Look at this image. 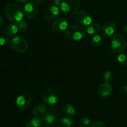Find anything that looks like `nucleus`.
Masks as SVG:
<instances>
[{
    "instance_id": "nucleus-1",
    "label": "nucleus",
    "mask_w": 127,
    "mask_h": 127,
    "mask_svg": "<svg viewBox=\"0 0 127 127\" xmlns=\"http://www.w3.org/2000/svg\"><path fill=\"white\" fill-rule=\"evenodd\" d=\"M4 14L11 22L17 24L22 20L24 12L22 7L19 4L10 3L5 7Z\"/></svg>"
},
{
    "instance_id": "nucleus-2",
    "label": "nucleus",
    "mask_w": 127,
    "mask_h": 127,
    "mask_svg": "<svg viewBox=\"0 0 127 127\" xmlns=\"http://www.w3.org/2000/svg\"><path fill=\"white\" fill-rule=\"evenodd\" d=\"M79 0H65L62 2L60 7L64 15L68 16L76 14L80 7Z\"/></svg>"
},
{
    "instance_id": "nucleus-3",
    "label": "nucleus",
    "mask_w": 127,
    "mask_h": 127,
    "mask_svg": "<svg viewBox=\"0 0 127 127\" xmlns=\"http://www.w3.org/2000/svg\"><path fill=\"white\" fill-rule=\"evenodd\" d=\"M65 34L69 39L74 41L80 40L85 35V30L82 26L73 25L67 28Z\"/></svg>"
},
{
    "instance_id": "nucleus-4",
    "label": "nucleus",
    "mask_w": 127,
    "mask_h": 127,
    "mask_svg": "<svg viewBox=\"0 0 127 127\" xmlns=\"http://www.w3.org/2000/svg\"><path fill=\"white\" fill-rule=\"evenodd\" d=\"M60 98V93L55 88H48L42 95V99L45 103L50 105L57 104Z\"/></svg>"
},
{
    "instance_id": "nucleus-5",
    "label": "nucleus",
    "mask_w": 127,
    "mask_h": 127,
    "mask_svg": "<svg viewBox=\"0 0 127 127\" xmlns=\"http://www.w3.org/2000/svg\"><path fill=\"white\" fill-rule=\"evenodd\" d=\"M111 46L112 49L115 52H122L127 47L126 39L120 33H116L112 38Z\"/></svg>"
},
{
    "instance_id": "nucleus-6",
    "label": "nucleus",
    "mask_w": 127,
    "mask_h": 127,
    "mask_svg": "<svg viewBox=\"0 0 127 127\" xmlns=\"http://www.w3.org/2000/svg\"><path fill=\"white\" fill-rule=\"evenodd\" d=\"M10 45L13 50L19 53H24L28 50L29 45L27 41L21 36H17L12 38Z\"/></svg>"
},
{
    "instance_id": "nucleus-7",
    "label": "nucleus",
    "mask_w": 127,
    "mask_h": 127,
    "mask_svg": "<svg viewBox=\"0 0 127 127\" xmlns=\"http://www.w3.org/2000/svg\"><path fill=\"white\" fill-rule=\"evenodd\" d=\"M32 101L31 95L28 93H23L20 95L16 100V106L20 110H27L30 107Z\"/></svg>"
},
{
    "instance_id": "nucleus-8",
    "label": "nucleus",
    "mask_w": 127,
    "mask_h": 127,
    "mask_svg": "<svg viewBox=\"0 0 127 127\" xmlns=\"http://www.w3.org/2000/svg\"><path fill=\"white\" fill-rule=\"evenodd\" d=\"M59 117V110L56 109L55 107H52L50 108L48 110L47 109V112L45 113L44 116L42 117V119H43V122L47 124L52 125L58 120Z\"/></svg>"
},
{
    "instance_id": "nucleus-9",
    "label": "nucleus",
    "mask_w": 127,
    "mask_h": 127,
    "mask_svg": "<svg viewBox=\"0 0 127 127\" xmlns=\"http://www.w3.org/2000/svg\"><path fill=\"white\" fill-rule=\"evenodd\" d=\"M38 11V6L37 4L32 1H28L26 2L24 7V12L25 16L29 19L34 18L37 16Z\"/></svg>"
},
{
    "instance_id": "nucleus-10",
    "label": "nucleus",
    "mask_w": 127,
    "mask_h": 127,
    "mask_svg": "<svg viewBox=\"0 0 127 127\" xmlns=\"http://www.w3.org/2000/svg\"><path fill=\"white\" fill-rule=\"evenodd\" d=\"M68 27V22L66 19L63 17L56 19L53 22L52 28L56 32H61L66 31Z\"/></svg>"
},
{
    "instance_id": "nucleus-11",
    "label": "nucleus",
    "mask_w": 127,
    "mask_h": 127,
    "mask_svg": "<svg viewBox=\"0 0 127 127\" xmlns=\"http://www.w3.org/2000/svg\"><path fill=\"white\" fill-rule=\"evenodd\" d=\"M77 21L83 26H89L92 22V17L89 13L84 11H79L76 13Z\"/></svg>"
},
{
    "instance_id": "nucleus-12",
    "label": "nucleus",
    "mask_w": 127,
    "mask_h": 127,
    "mask_svg": "<svg viewBox=\"0 0 127 127\" xmlns=\"http://www.w3.org/2000/svg\"><path fill=\"white\" fill-rule=\"evenodd\" d=\"M60 11L59 8L57 6H52L48 7L45 11L43 16L47 21H52L58 18L60 16Z\"/></svg>"
},
{
    "instance_id": "nucleus-13",
    "label": "nucleus",
    "mask_w": 127,
    "mask_h": 127,
    "mask_svg": "<svg viewBox=\"0 0 127 127\" xmlns=\"http://www.w3.org/2000/svg\"><path fill=\"white\" fill-rule=\"evenodd\" d=\"M115 29H116L115 24L112 21H109L103 25L100 31H101L102 34L104 37H110L115 33Z\"/></svg>"
},
{
    "instance_id": "nucleus-14",
    "label": "nucleus",
    "mask_w": 127,
    "mask_h": 127,
    "mask_svg": "<svg viewBox=\"0 0 127 127\" xmlns=\"http://www.w3.org/2000/svg\"><path fill=\"white\" fill-rule=\"evenodd\" d=\"M97 92L100 96L102 97H107L112 94V86L109 83H102L98 88Z\"/></svg>"
},
{
    "instance_id": "nucleus-15",
    "label": "nucleus",
    "mask_w": 127,
    "mask_h": 127,
    "mask_svg": "<svg viewBox=\"0 0 127 127\" xmlns=\"http://www.w3.org/2000/svg\"><path fill=\"white\" fill-rule=\"evenodd\" d=\"M47 111V107L43 103L36 105L32 110V115L35 117H40L45 114Z\"/></svg>"
},
{
    "instance_id": "nucleus-16",
    "label": "nucleus",
    "mask_w": 127,
    "mask_h": 127,
    "mask_svg": "<svg viewBox=\"0 0 127 127\" xmlns=\"http://www.w3.org/2000/svg\"><path fill=\"white\" fill-rule=\"evenodd\" d=\"M18 30L17 25L14 24H9L3 29V33L7 37H11L16 34Z\"/></svg>"
},
{
    "instance_id": "nucleus-17",
    "label": "nucleus",
    "mask_w": 127,
    "mask_h": 127,
    "mask_svg": "<svg viewBox=\"0 0 127 127\" xmlns=\"http://www.w3.org/2000/svg\"><path fill=\"white\" fill-rule=\"evenodd\" d=\"M43 123V120L42 118L35 117V118H33L28 122L26 127H40Z\"/></svg>"
},
{
    "instance_id": "nucleus-18",
    "label": "nucleus",
    "mask_w": 127,
    "mask_h": 127,
    "mask_svg": "<svg viewBox=\"0 0 127 127\" xmlns=\"http://www.w3.org/2000/svg\"><path fill=\"white\" fill-rule=\"evenodd\" d=\"M101 30L100 25L97 23L91 24L88 27L86 32L89 35H96Z\"/></svg>"
},
{
    "instance_id": "nucleus-19",
    "label": "nucleus",
    "mask_w": 127,
    "mask_h": 127,
    "mask_svg": "<svg viewBox=\"0 0 127 127\" xmlns=\"http://www.w3.org/2000/svg\"><path fill=\"white\" fill-rule=\"evenodd\" d=\"M73 125V122L72 119L68 117H63L58 120L57 127H72Z\"/></svg>"
},
{
    "instance_id": "nucleus-20",
    "label": "nucleus",
    "mask_w": 127,
    "mask_h": 127,
    "mask_svg": "<svg viewBox=\"0 0 127 127\" xmlns=\"http://www.w3.org/2000/svg\"><path fill=\"white\" fill-rule=\"evenodd\" d=\"M104 37L100 35L97 34L95 35L91 40V43L92 45L94 46V47H99V46L102 45L104 43Z\"/></svg>"
},
{
    "instance_id": "nucleus-21",
    "label": "nucleus",
    "mask_w": 127,
    "mask_h": 127,
    "mask_svg": "<svg viewBox=\"0 0 127 127\" xmlns=\"http://www.w3.org/2000/svg\"><path fill=\"white\" fill-rule=\"evenodd\" d=\"M64 112L69 117H73L75 115V109L70 104H67L64 107Z\"/></svg>"
},
{
    "instance_id": "nucleus-22",
    "label": "nucleus",
    "mask_w": 127,
    "mask_h": 127,
    "mask_svg": "<svg viewBox=\"0 0 127 127\" xmlns=\"http://www.w3.org/2000/svg\"><path fill=\"white\" fill-rule=\"evenodd\" d=\"M17 26L18 27V29L20 31H22V32L26 31L27 29V28H28L27 23L26 21H23V20H22L20 22H19L18 23H17Z\"/></svg>"
},
{
    "instance_id": "nucleus-23",
    "label": "nucleus",
    "mask_w": 127,
    "mask_h": 127,
    "mask_svg": "<svg viewBox=\"0 0 127 127\" xmlns=\"http://www.w3.org/2000/svg\"><path fill=\"white\" fill-rule=\"evenodd\" d=\"M117 60L120 64L127 66V55L124 53H121L117 57Z\"/></svg>"
},
{
    "instance_id": "nucleus-24",
    "label": "nucleus",
    "mask_w": 127,
    "mask_h": 127,
    "mask_svg": "<svg viewBox=\"0 0 127 127\" xmlns=\"http://www.w3.org/2000/svg\"><path fill=\"white\" fill-rule=\"evenodd\" d=\"M91 121L88 118H83L79 122V127H88L90 125Z\"/></svg>"
},
{
    "instance_id": "nucleus-25",
    "label": "nucleus",
    "mask_w": 127,
    "mask_h": 127,
    "mask_svg": "<svg viewBox=\"0 0 127 127\" xmlns=\"http://www.w3.org/2000/svg\"><path fill=\"white\" fill-rule=\"evenodd\" d=\"M9 43V40L6 37H0V45L5 46L7 45Z\"/></svg>"
},
{
    "instance_id": "nucleus-26",
    "label": "nucleus",
    "mask_w": 127,
    "mask_h": 127,
    "mask_svg": "<svg viewBox=\"0 0 127 127\" xmlns=\"http://www.w3.org/2000/svg\"><path fill=\"white\" fill-rule=\"evenodd\" d=\"M112 76V73H110V71H107L104 75V79H105V83H109V81L111 79Z\"/></svg>"
},
{
    "instance_id": "nucleus-27",
    "label": "nucleus",
    "mask_w": 127,
    "mask_h": 127,
    "mask_svg": "<svg viewBox=\"0 0 127 127\" xmlns=\"http://www.w3.org/2000/svg\"><path fill=\"white\" fill-rule=\"evenodd\" d=\"M91 127H106L105 124L102 122H94Z\"/></svg>"
},
{
    "instance_id": "nucleus-28",
    "label": "nucleus",
    "mask_w": 127,
    "mask_h": 127,
    "mask_svg": "<svg viewBox=\"0 0 127 127\" xmlns=\"http://www.w3.org/2000/svg\"><path fill=\"white\" fill-rule=\"evenodd\" d=\"M50 2L53 4V6H61L62 3V0H50Z\"/></svg>"
},
{
    "instance_id": "nucleus-29",
    "label": "nucleus",
    "mask_w": 127,
    "mask_h": 127,
    "mask_svg": "<svg viewBox=\"0 0 127 127\" xmlns=\"http://www.w3.org/2000/svg\"><path fill=\"white\" fill-rule=\"evenodd\" d=\"M120 93L122 94H127V86H124L121 87L120 88Z\"/></svg>"
},
{
    "instance_id": "nucleus-30",
    "label": "nucleus",
    "mask_w": 127,
    "mask_h": 127,
    "mask_svg": "<svg viewBox=\"0 0 127 127\" xmlns=\"http://www.w3.org/2000/svg\"><path fill=\"white\" fill-rule=\"evenodd\" d=\"M4 21L3 17L0 15V27H2L4 26Z\"/></svg>"
},
{
    "instance_id": "nucleus-31",
    "label": "nucleus",
    "mask_w": 127,
    "mask_h": 127,
    "mask_svg": "<svg viewBox=\"0 0 127 127\" xmlns=\"http://www.w3.org/2000/svg\"><path fill=\"white\" fill-rule=\"evenodd\" d=\"M33 1H34L35 2H36V3L41 4V3H43V2H45L47 0H33Z\"/></svg>"
},
{
    "instance_id": "nucleus-32",
    "label": "nucleus",
    "mask_w": 127,
    "mask_h": 127,
    "mask_svg": "<svg viewBox=\"0 0 127 127\" xmlns=\"http://www.w3.org/2000/svg\"><path fill=\"white\" fill-rule=\"evenodd\" d=\"M16 1L19 3H26V2H28L29 0H16Z\"/></svg>"
},
{
    "instance_id": "nucleus-33",
    "label": "nucleus",
    "mask_w": 127,
    "mask_h": 127,
    "mask_svg": "<svg viewBox=\"0 0 127 127\" xmlns=\"http://www.w3.org/2000/svg\"><path fill=\"white\" fill-rule=\"evenodd\" d=\"M123 31H124V33L127 34V25L124 27V29H123Z\"/></svg>"
},
{
    "instance_id": "nucleus-34",
    "label": "nucleus",
    "mask_w": 127,
    "mask_h": 127,
    "mask_svg": "<svg viewBox=\"0 0 127 127\" xmlns=\"http://www.w3.org/2000/svg\"><path fill=\"white\" fill-rule=\"evenodd\" d=\"M43 127H54L52 125H50V124H47V125H45Z\"/></svg>"
}]
</instances>
